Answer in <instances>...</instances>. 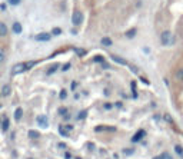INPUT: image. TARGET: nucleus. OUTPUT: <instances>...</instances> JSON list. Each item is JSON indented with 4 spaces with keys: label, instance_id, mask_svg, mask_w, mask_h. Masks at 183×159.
<instances>
[{
    "label": "nucleus",
    "instance_id": "f257e3e1",
    "mask_svg": "<svg viewBox=\"0 0 183 159\" xmlns=\"http://www.w3.org/2000/svg\"><path fill=\"white\" fill-rule=\"evenodd\" d=\"M160 42H162V45H173L174 43V37H173V35L170 33V32H163L162 33V36H160Z\"/></svg>",
    "mask_w": 183,
    "mask_h": 159
},
{
    "label": "nucleus",
    "instance_id": "f03ea898",
    "mask_svg": "<svg viewBox=\"0 0 183 159\" xmlns=\"http://www.w3.org/2000/svg\"><path fill=\"white\" fill-rule=\"evenodd\" d=\"M72 22H73L74 26H79L83 22V13L80 10H74L73 15H72Z\"/></svg>",
    "mask_w": 183,
    "mask_h": 159
},
{
    "label": "nucleus",
    "instance_id": "7ed1b4c3",
    "mask_svg": "<svg viewBox=\"0 0 183 159\" xmlns=\"http://www.w3.org/2000/svg\"><path fill=\"white\" fill-rule=\"evenodd\" d=\"M26 70H27V66H26V63H17V65H15V66L12 67V75L15 76V75L23 73V72H26Z\"/></svg>",
    "mask_w": 183,
    "mask_h": 159
},
{
    "label": "nucleus",
    "instance_id": "20e7f679",
    "mask_svg": "<svg viewBox=\"0 0 183 159\" xmlns=\"http://www.w3.org/2000/svg\"><path fill=\"white\" fill-rule=\"evenodd\" d=\"M145 135H146V130H143V129H139L133 136H132V142L133 143H137V142H140L143 138H145Z\"/></svg>",
    "mask_w": 183,
    "mask_h": 159
},
{
    "label": "nucleus",
    "instance_id": "39448f33",
    "mask_svg": "<svg viewBox=\"0 0 183 159\" xmlns=\"http://www.w3.org/2000/svg\"><path fill=\"white\" fill-rule=\"evenodd\" d=\"M50 37H52L50 33H39V35H36L34 39H36L37 42H49Z\"/></svg>",
    "mask_w": 183,
    "mask_h": 159
},
{
    "label": "nucleus",
    "instance_id": "423d86ee",
    "mask_svg": "<svg viewBox=\"0 0 183 159\" xmlns=\"http://www.w3.org/2000/svg\"><path fill=\"white\" fill-rule=\"evenodd\" d=\"M95 130H96V132H102V130H110V132H115L116 128H115V126H103V125H99V126L95 128Z\"/></svg>",
    "mask_w": 183,
    "mask_h": 159
},
{
    "label": "nucleus",
    "instance_id": "0eeeda50",
    "mask_svg": "<svg viewBox=\"0 0 183 159\" xmlns=\"http://www.w3.org/2000/svg\"><path fill=\"white\" fill-rule=\"evenodd\" d=\"M37 123H39L42 128H46V126H47V116H44V115L39 116V118H37Z\"/></svg>",
    "mask_w": 183,
    "mask_h": 159
},
{
    "label": "nucleus",
    "instance_id": "6e6552de",
    "mask_svg": "<svg viewBox=\"0 0 183 159\" xmlns=\"http://www.w3.org/2000/svg\"><path fill=\"white\" fill-rule=\"evenodd\" d=\"M6 35H7V26L3 22H0V37H3Z\"/></svg>",
    "mask_w": 183,
    "mask_h": 159
},
{
    "label": "nucleus",
    "instance_id": "1a4fd4ad",
    "mask_svg": "<svg viewBox=\"0 0 183 159\" xmlns=\"http://www.w3.org/2000/svg\"><path fill=\"white\" fill-rule=\"evenodd\" d=\"M112 59L116 62V63H119V65H127V62L123 59V57H120V56H116V55H112Z\"/></svg>",
    "mask_w": 183,
    "mask_h": 159
},
{
    "label": "nucleus",
    "instance_id": "9d476101",
    "mask_svg": "<svg viewBox=\"0 0 183 159\" xmlns=\"http://www.w3.org/2000/svg\"><path fill=\"white\" fill-rule=\"evenodd\" d=\"M27 136H29L30 139H33V140H36V139H39V138H40V133H39V132H36V130H29V133H27Z\"/></svg>",
    "mask_w": 183,
    "mask_h": 159
},
{
    "label": "nucleus",
    "instance_id": "9b49d317",
    "mask_svg": "<svg viewBox=\"0 0 183 159\" xmlns=\"http://www.w3.org/2000/svg\"><path fill=\"white\" fill-rule=\"evenodd\" d=\"M13 32L15 33H17V35H20L23 30H22V25L19 23V22H16V23H13Z\"/></svg>",
    "mask_w": 183,
    "mask_h": 159
},
{
    "label": "nucleus",
    "instance_id": "f8f14e48",
    "mask_svg": "<svg viewBox=\"0 0 183 159\" xmlns=\"http://www.w3.org/2000/svg\"><path fill=\"white\" fill-rule=\"evenodd\" d=\"M10 92H12V88H10L9 85H5V86L2 88V95H3V96H9Z\"/></svg>",
    "mask_w": 183,
    "mask_h": 159
},
{
    "label": "nucleus",
    "instance_id": "ddd939ff",
    "mask_svg": "<svg viewBox=\"0 0 183 159\" xmlns=\"http://www.w3.org/2000/svg\"><path fill=\"white\" fill-rule=\"evenodd\" d=\"M22 116H23V109H22V108H17V109L15 110V119H16V120H20Z\"/></svg>",
    "mask_w": 183,
    "mask_h": 159
},
{
    "label": "nucleus",
    "instance_id": "4468645a",
    "mask_svg": "<svg viewBox=\"0 0 183 159\" xmlns=\"http://www.w3.org/2000/svg\"><path fill=\"white\" fill-rule=\"evenodd\" d=\"M174 152H176L180 158H183V148H182V145H174Z\"/></svg>",
    "mask_w": 183,
    "mask_h": 159
},
{
    "label": "nucleus",
    "instance_id": "2eb2a0df",
    "mask_svg": "<svg viewBox=\"0 0 183 159\" xmlns=\"http://www.w3.org/2000/svg\"><path fill=\"white\" fill-rule=\"evenodd\" d=\"M102 45L103 46H112V39L110 37H103L102 39Z\"/></svg>",
    "mask_w": 183,
    "mask_h": 159
},
{
    "label": "nucleus",
    "instance_id": "dca6fc26",
    "mask_svg": "<svg viewBox=\"0 0 183 159\" xmlns=\"http://www.w3.org/2000/svg\"><path fill=\"white\" fill-rule=\"evenodd\" d=\"M9 125H10L9 119H7V118H5V119H3V125H2V129H3L5 132H6V130L9 129Z\"/></svg>",
    "mask_w": 183,
    "mask_h": 159
},
{
    "label": "nucleus",
    "instance_id": "f3484780",
    "mask_svg": "<svg viewBox=\"0 0 183 159\" xmlns=\"http://www.w3.org/2000/svg\"><path fill=\"white\" fill-rule=\"evenodd\" d=\"M5 59H6V52H5V49L0 47V63H3Z\"/></svg>",
    "mask_w": 183,
    "mask_h": 159
},
{
    "label": "nucleus",
    "instance_id": "a211bd4d",
    "mask_svg": "<svg viewBox=\"0 0 183 159\" xmlns=\"http://www.w3.org/2000/svg\"><path fill=\"white\" fill-rule=\"evenodd\" d=\"M57 69H59V65H57V63H54V65H53V66H52V67L47 70V75H52V73H54Z\"/></svg>",
    "mask_w": 183,
    "mask_h": 159
},
{
    "label": "nucleus",
    "instance_id": "6ab92c4d",
    "mask_svg": "<svg viewBox=\"0 0 183 159\" xmlns=\"http://www.w3.org/2000/svg\"><path fill=\"white\" fill-rule=\"evenodd\" d=\"M86 116H87V112H86V110H80V112H79V115H77V119H79V120H82V119H84Z\"/></svg>",
    "mask_w": 183,
    "mask_h": 159
},
{
    "label": "nucleus",
    "instance_id": "aec40b11",
    "mask_svg": "<svg viewBox=\"0 0 183 159\" xmlns=\"http://www.w3.org/2000/svg\"><path fill=\"white\" fill-rule=\"evenodd\" d=\"M176 79L177 80H183V69H179L176 72Z\"/></svg>",
    "mask_w": 183,
    "mask_h": 159
},
{
    "label": "nucleus",
    "instance_id": "412c9836",
    "mask_svg": "<svg viewBox=\"0 0 183 159\" xmlns=\"http://www.w3.org/2000/svg\"><path fill=\"white\" fill-rule=\"evenodd\" d=\"M135 35H136V29H132V30H129V32H126V37H135Z\"/></svg>",
    "mask_w": 183,
    "mask_h": 159
},
{
    "label": "nucleus",
    "instance_id": "4be33fe9",
    "mask_svg": "<svg viewBox=\"0 0 183 159\" xmlns=\"http://www.w3.org/2000/svg\"><path fill=\"white\" fill-rule=\"evenodd\" d=\"M130 86H132V90H133V98L136 99V98H137V92H136V82H132V83H130Z\"/></svg>",
    "mask_w": 183,
    "mask_h": 159
},
{
    "label": "nucleus",
    "instance_id": "5701e85b",
    "mask_svg": "<svg viewBox=\"0 0 183 159\" xmlns=\"http://www.w3.org/2000/svg\"><path fill=\"white\" fill-rule=\"evenodd\" d=\"M74 52H76V53H77L79 56H84V55L87 53V52H86L84 49H79V47H77V49H74Z\"/></svg>",
    "mask_w": 183,
    "mask_h": 159
},
{
    "label": "nucleus",
    "instance_id": "b1692460",
    "mask_svg": "<svg viewBox=\"0 0 183 159\" xmlns=\"http://www.w3.org/2000/svg\"><path fill=\"white\" fill-rule=\"evenodd\" d=\"M62 33V29L60 27H54L53 30H52V35H54V36H59Z\"/></svg>",
    "mask_w": 183,
    "mask_h": 159
},
{
    "label": "nucleus",
    "instance_id": "393cba45",
    "mask_svg": "<svg viewBox=\"0 0 183 159\" xmlns=\"http://www.w3.org/2000/svg\"><path fill=\"white\" fill-rule=\"evenodd\" d=\"M129 66V69L133 72V73H139V67L137 66H135V65H127Z\"/></svg>",
    "mask_w": 183,
    "mask_h": 159
},
{
    "label": "nucleus",
    "instance_id": "a878e982",
    "mask_svg": "<svg viewBox=\"0 0 183 159\" xmlns=\"http://www.w3.org/2000/svg\"><path fill=\"white\" fill-rule=\"evenodd\" d=\"M95 62H97V63H105V59H103V56H95V59H93Z\"/></svg>",
    "mask_w": 183,
    "mask_h": 159
},
{
    "label": "nucleus",
    "instance_id": "bb28decb",
    "mask_svg": "<svg viewBox=\"0 0 183 159\" xmlns=\"http://www.w3.org/2000/svg\"><path fill=\"white\" fill-rule=\"evenodd\" d=\"M59 96H60V99H66V98H67V92L63 89V90L60 92V95H59Z\"/></svg>",
    "mask_w": 183,
    "mask_h": 159
},
{
    "label": "nucleus",
    "instance_id": "cd10ccee",
    "mask_svg": "<svg viewBox=\"0 0 183 159\" xmlns=\"http://www.w3.org/2000/svg\"><path fill=\"white\" fill-rule=\"evenodd\" d=\"M59 113L66 116V115H67V109H66V108H60V109H59Z\"/></svg>",
    "mask_w": 183,
    "mask_h": 159
},
{
    "label": "nucleus",
    "instance_id": "c85d7f7f",
    "mask_svg": "<svg viewBox=\"0 0 183 159\" xmlns=\"http://www.w3.org/2000/svg\"><path fill=\"white\" fill-rule=\"evenodd\" d=\"M123 152H125V155H127V156H130V155H133V152H135V150H133V149H125Z\"/></svg>",
    "mask_w": 183,
    "mask_h": 159
},
{
    "label": "nucleus",
    "instance_id": "c756f323",
    "mask_svg": "<svg viewBox=\"0 0 183 159\" xmlns=\"http://www.w3.org/2000/svg\"><path fill=\"white\" fill-rule=\"evenodd\" d=\"M162 158H163V159H173V158H172V155H170V153H167V152H166V153H162Z\"/></svg>",
    "mask_w": 183,
    "mask_h": 159
},
{
    "label": "nucleus",
    "instance_id": "7c9ffc66",
    "mask_svg": "<svg viewBox=\"0 0 183 159\" xmlns=\"http://www.w3.org/2000/svg\"><path fill=\"white\" fill-rule=\"evenodd\" d=\"M9 3H10V5H13V6H16V5H19V3H20V0H9Z\"/></svg>",
    "mask_w": 183,
    "mask_h": 159
},
{
    "label": "nucleus",
    "instance_id": "2f4dec72",
    "mask_svg": "<svg viewBox=\"0 0 183 159\" xmlns=\"http://www.w3.org/2000/svg\"><path fill=\"white\" fill-rule=\"evenodd\" d=\"M164 120H167L169 123H172V122H173V120H172V116H170V115H164Z\"/></svg>",
    "mask_w": 183,
    "mask_h": 159
},
{
    "label": "nucleus",
    "instance_id": "473e14b6",
    "mask_svg": "<svg viewBox=\"0 0 183 159\" xmlns=\"http://www.w3.org/2000/svg\"><path fill=\"white\" fill-rule=\"evenodd\" d=\"M63 129H66V130L69 132V130H72V129H73V126H72V125H66V126H63Z\"/></svg>",
    "mask_w": 183,
    "mask_h": 159
},
{
    "label": "nucleus",
    "instance_id": "72a5a7b5",
    "mask_svg": "<svg viewBox=\"0 0 183 159\" xmlns=\"http://www.w3.org/2000/svg\"><path fill=\"white\" fill-rule=\"evenodd\" d=\"M140 80H142V82H143V83H146V85H149V80H147V79H145V77H143V76H142V77H140Z\"/></svg>",
    "mask_w": 183,
    "mask_h": 159
},
{
    "label": "nucleus",
    "instance_id": "f704fd0d",
    "mask_svg": "<svg viewBox=\"0 0 183 159\" xmlns=\"http://www.w3.org/2000/svg\"><path fill=\"white\" fill-rule=\"evenodd\" d=\"M69 67H70V63H66V65L63 66V70H67Z\"/></svg>",
    "mask_w": 183,
    "mask_h": 159
},
{
    "label": "nucleus",
    "instance_id": "c9c22d12",
    "mask_svg": "<svg viewBox=\"0 0 183 159\" xmlns=\"http://www.w3.org/2000/svg\"><path fill=\"white\" fill-rule=\"evenodd\" d=\"M76 88H77V83H76V82H72V89L74 90Z\"/></svg>",
    "mask_w": 183,
    "mask_h": 159
},
{
    "label": "nucleus",
    "instance_id": "e433bc0d",
    "mask_svg": "<svg viewBox=\"0 0 183 159\" xmlns=\"http://www.w3.org/2000/svg\"><path fill=\"white\" fill-rule=\"evenodd\" d=\"M105 109H112V105L110 103H105Z\"/></svg>",
    "mask_w": 183,
    "mask_h": 159
},
{
    "label": "nucleus",
    "instance_id": "4c0bfd02",
    "mask_svg": "<svg viewBox=\"0 0 183 159\" xmlns=\"http://www.w3.org/2000/svg\"><path fill=\"white\" fill-rule=\"evenodd\" d=\"M59 148H60V149H64L66 145H64V143H59Z\"/></svg>",
    "mask_w": 183,
    "mask_h": 159
},
{
    "label": "nucleus",
    "instance_id": "58836bf2",
    "mask_svg": "<svg viewBox=\"0 0 183 159\" xmlns=\"http://www.w3.org/2000/svg\"><path fill=\"white\" fill-rule=\"evenodd\" d=\"M0 9L5 10V9H6V5H5V3H2V5H0Z\"/></svg>",
    "mask_w": 183,
    "mask_h": 159
},
{
    "label": "nucleus",
    "instance_id": "ea45409f",
    "mask_svg": "<svg viewBox=\"0 0 183 159\" xmlns=\"http://www.w3.org/2000/svg\"><path fill=\"white\" fill-rule=\"evenodd\" d=\"M64 158L66 159H70V153H64Z\"/></svg>",
    "mask_w": 183,
    "mask_h": 159
},
{
    "label": "nucleus",
    "instance_id": "a19ab883",
    "mask_svg": "<svg viewBox=\"0 0 183 159\" xmlns=\"http://www.w3.org/2000/svg\"><path fill=\"white\" fill-rule=\"evenodd\" d=\"M153 159H163V158H162V155H159V156H154Z\"/></svg>",
    "mask_w": 183,
    "mask_h": 159
}]
</instances>
